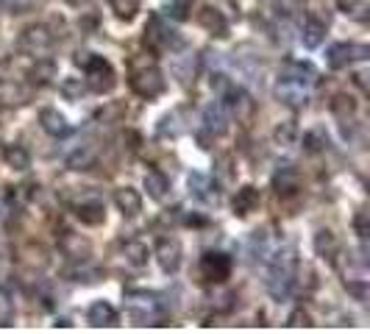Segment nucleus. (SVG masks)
I'll return each instance as SVG.
<instances>
[{"label": "nucleus", "instance_id": "nucleus-32", "mask_svg": "<svg viewBox=\"0 0 370 334\" xmlns=\"http://www.w3.org/2000/svg\"><path fill=\"white\" fill-rule=\"evenodd\" d=\"M109 6L120 20H131L140 11V0H109Z\"/></svg>", "mask_w": 370, "mask_h": 334}, {"label": "nucleus", "instance_id": "nucleus-34", "mask_svg": "<svg viewBox=\"0 0 370 334\" xmlns=\"http://www.w3.org/2000/svg\"><path fill=\"white\" fill-rule=\"evenodd\" d=\"M214 178L220 184H231L234 181V167H231V156H220L214 162Z\"/></svg>", "mask_w": 370, "mask_h": 334}, {"label": "nucleus", "instance_id": "nucleus-20", "mask_svg": "<svg viewBox=\"0 0 370 334\" xmlns=\"http://www.w3.org/2000/svg\"><path fill=\"white\" fill-rule=\"evenodd\" d=\"M259 209V190L257 187H242V190H237V195H234V212L237 215H251V212H257Z\"/></svg>", "mask_w": 370, "mask_h": 334}, {"label": "nucleus", "instance_id": "nucleus-2", "mask_svg": "<svg viewBox=\"0 0 370 334\" xmlns=\"http://www.w3.org/2000/svg\"><path fill=\"white\" fill-rule=\"evenodd\" d=\"M128 70H131V89L140 95V98H156L164 92V75L156 67V61L151 56L140 54L128 61Z\"/></svg>", "mask_w": 370, "mask_h": 334}, {"label": "nucleus", "instance_id": "nucleus-18", "mask_svg": "<svg viewBox=\"0 0 370 334\" xmlns=\"http://www.w3.org/2000/svg\"><path fill=\"white\" fill-rule=\"evenodd\" d=\"M204 123H206V131L214 134V137H223L228 131V114L220 104H209L206 111H204Z\"/></svg>", "mask_w": 370, "mask_h": 334}, {"label": "nucleus", "instance_id": "nucleus-12", "mask_svg": "<svg viewBox=\"0 0 370 334\" xmlns=\"http://www.w3.org/2000/svg\"><path fill=\"white\" fill-rule=\"evenodd\" d=\"M58 248H61V254L70 256L73 262H84V259H90V242H87L81 234L64 231L61 240H58Z\"/></svg>", "mask_w": 370, "mask_h": 334}, {"label": "nucleus", "instance_id": "nucleus-25", "mask_svg": "<svg viewBox=\"0 0 370 334\" xmlns=\"http://www.w3.org/2000/svg\"><path fill=\"white\" fill-rule=\"evenodd\" d=\"M123 256L131 268H145L148 265V245L140 242V240H131V242L123 245Z\"/></svg>", "mask_w": 370, "mask_h": 334}, {"label": "nucleus", "instance_id": "nucleus-39", "mask_svg": "<svg viewBox=\"0 0 370 334\" xmlns=\"http://www.w3.org/2000/svg\"><path fill=\"white\" fill-rule=\"evenodd\" d=\"M61 92H64L67 98H78V95H84V87H78L75 81H70V78H67V81L61 84Z\"/></svg>", "mask_w": 370, "mask_h": 334}, {"label": "nucleus", "instance_id": "nucleus-10", "mask_svg": "<svg viewBox=\"0 0 370 334\" xmlns=\"http://www.w3.org/2000/svg\"><path fill=\"white\" fill-rule=\"evenodd\" d=\"M201 273H204L206 281L223 284L226 278L231 276V256H226V254H220V251L204 254V259H201Z\"/></svg>", "mask_w": 370, "mask_h": 334}, {"label": "nucleus", "instance_id": "nucleus-41", "mask_svg": "<svg viewBox=\"0 0 370 334\" xmlns=\"http://www.w3.org/2000/svg\"><path fill=\"white\" fill-rule=\"evenodd\" d=\"M354 225H357V234H359L362 240H365V237H368V215H365V212H359Z\"/></svg>", "mask_w": 370, "mask_h": 334}, {"label": "nucleus", "instance_id": "nucleus-33", "mask_svg": "<svg viewBox=\"0 0 370 334\" xmlns=\"http://www.w3.org/2000/svg\"><path fill=\"white\" fill-rule=\"evenodd\" d=\"M28 75H31L34 84H48L53 75H56V67H53V61H37V67Z\"/></svg>", "mask_w": 370, "mask_h": 334}, {"label": "nucleus", "instance_id": "nucleus-14", "mask_svg": "<svg viewBox=\"0 0 370 334\" xmlns=\"http://www.w3.org/2000/svg\"><path fill=\"white\" fill-rule=\"evenodd\" d=\"M298 184H301V173L292 165H281L273 173V190L278 195H292L298 190Z\"/></svg>", "mask_w": 370, "mask_h": 334}, {"label": "nucleus", "instance_id": "nucleus-16", "mask_svg": "<svg viewBox=\"0 0 370 334\" xmlns=\"http://www.w3.org/2000/svg\"><path fill=\"white\" fill-rule=\"evenodd\" d=\"M198 23L214 34V37H226L228 34V20L223 17V11H217V8H211V6H204L201 11H198Z\"/></svg>", "mask_w": 370, "mask_h": 334}, {"label": "nucleus", "instance_id": "nucleus-19", "mask_svg": "<svg viewBox=\"0 0 370 334\" xmlns=\"http://www.w3.org/2000/svg\"><path fill=\"white\" fill-rule=\"evenodd\" d=\"M39 125H42L51 137H64V134L70 131L67 117H64L61 111H56V109H42L39 111Z\"/></svg>", "mask_w": 370, "mask_h": 334}, {"label": "nucleus", "instance_id": "nucleus-21", "mask_svg": "<svg viewBox=\"0 0 370 334\" xmlns=\"http://www.w3.org/2000/svg\"><path fill=\"white\" fill-rule=\"evenodd\" d=\"M190 192L198 198V201H206V204H211V201H217V192L211 190V178L209 175H204V173H190Z\"/></svg>", "mask_w": 370, "mask_h": 334}, {"label": "nucleus", "instance_id": "nucleus-29", "mask_svg": "<svg viewBox=\"0 0 370 334\" xmlns=\"http://www.w3.org/2000/svg\"><path fill=\"white\" fill-rule=\"evenodd\" d=\"M304 148H307L309 154L326 151V148H328V134H326V128H312V131H307V134H304Z\"/></svg>", "mask_w": 370, "mask_h": 334}, {"label": "nucleus", "instance_id": "nucleus-27", "mask_svg": "<svg viewBox=\"0 0 370 334\" xmlns=\"http://www.w3.org/2000/svg\"><path fill=\"white\" fill-rule=\"evenodd\" d=\"M3 156H6L8 167H14V170H28L31 167V156H28V151L23 145H8Z\"/></svg>", "mask_w": 370, "mask_h": 334}, {"label": "nucleus", "instance_id": "nucleus-4", "mask_svg": "<svg viewBox=\"0 0 370 334\" xmlns=\"http://www.w3.org/2000/svg\"><path fill=\"white\" fill-rule=\"evenodd\" d=\"M125 312L137 326H161V307L148 292H131L125 301Z\"/></svg>", "mask_w": 370, "mask_h": 334}, {"label": "nucleus", "instance_id": "nucleus-31", "mask_svg": "<svg viewBox=\"0 0 370 334\" xmlns=\"http://www.w3.org/2000/svg\"><path fill=\"white\" fill-rule=\"evenodd\" d=\"M11 323H14V301H11L8 290L0 287V329H6Z\"/></svg>", "mask_w": 370, "mask_h": 334}, {"label": "nucleus", "instance_id": "nucleus-36", "mask_svg": "<svg viewBox=\"0 0 370 334\" xmlns=\"http://www.w3.org/2000/svg\"><path fill=\"white\" fill-rule=\"evenodd\" d=\"M34 6V0H0V8L6 11H28Z\"/></svg>", "mask_w": 370, "mask_h": 334}, {"label": "nucleus", "instance_id": "nucleus-17", "mask_svg": "<svg viewBox=\"0 0 370 334\" xmlns=\"http://www.w3.org/2000/svg\"><path fill=\"white\" fill-rule=\"evenodd\" d=\"M75 218H78L81 223H87V225H98V223H104V221H106L104 204H101L98 198L81 201V204L75 206Z\"/></svg>", "mask_w": 370, "mask_h": 334}, {"label": "nucleus", "instance_id": "nucleus-28", "mask_svg": "<svg viewBox=\"0 0 370 334\" xmlns=\"http://www.w3.org/2000/svg\"><path fill=\"white\" fill-rule=\"evenodd\" d=\"M331 111H334V114H337V120L345 125V123H354L357 106H354V101H351V98H345V95H337V98H334V104H331Z\"/></svg>", "mask_w": 370, "mask_h": 334}, {"label": "nucleus", "instance_id": "nucleus-3", "mask_svg": "<svg viewBox=\"0 0 370 334\" xmlns=\"http://www.w3.org/2000/svg\"><path fill=\"white\" fill-rule=\"evenodd\" d=\"M84 70H87V84L92 92H111L114 84H117V75H114V67L106 61L104 56H92V54H78L75 58Z\"/></svg>", "mask_w": 370, "mask_h": 334}, {"label": "nucleus", "instance_id": "nucleus-40", "mask_svg": "<svg viewBox=\"0 0 370 334\" xmlns=\"http://www.w3.org/2000/svg\"><path fill=\"white\" fill-rule=\"evenodd\" d=\"M292 131H295V128H292L290 123H287L284 128L278 125V128H276V140H278V142H290V140H292Z\"/></svg>", "mask_w": 370, "mask_h": 334}, {"label": "nucleus", "instance_id": "nucleus-24", "mask_svg": "<svg viewBox=\"0 0 370 334\" xmlns=\"http://www.w3.org/2000/svg\"><path fill=\"white\" fill-rule=\"evenodd\" d=\"M145 190H148V195L154 201H161L167 195V190H170V181H167V175L161 170H148L145 173Z\"/></svg>", "mask_w": 370, "mask_h": 334}, {"label": "nucleus", "instance_id": "nucleus-9", "mask_svg": "<svg viewBox=\"0 0 370 334\" xmlns=\"http://www.w3.org/2000/svg\"><path fill=\"white\" fill-rule=\"evenodd\" d=\"M368 54L370 51L365 45H357V42H337V45L328 48V67H331V70H343V67H348V64H354V61L368 58Z\"/></svg>", "mask_w": 370, "mask_h": 334}, {"label": "nucleus", "instance_id": "nucleus-37", "mask_svg": "<svg viewBox=\"0 0 370 334\" xmlns=\"http://www.w3.org/2000/svg\"><path fill=\"white\" fill-rule=\"evenodd\" d=\"M251 254H254V256L267 254V237H264L262 231H257V234L251 237Z\"/></svg>", "mask_w": 370, "mask_h": 334}, {"label": "nucleus", "instance_id": "nucleus-23", "mask_svg": "<svg viewBox=\"0 0 370 334\" xmlns=\"http://www.w3.org/2000/svg\"><path fill=\"white\" fill-rule=\"evenodd\" d=\"M301 39H304V45H307V48H317V45L326 39V23H323V20H317V17H309V20L304 23Z\"/></svg>", "mask_w": 370, "mask_h": 334}, {"label": "nucleus", "instance_id": "nucleus-7", "mask_svg": "<svg viewBox=\"0 0 370 334\" xmlns=\"http://www.w3.org/2000/svg\"><path fill=\"white\" fill-rule=\"evenodd\" d=\"M223 89H226V106H228V111L240 123H251L254 114H257V101L242 87H223Z\"/></svg>", "mask_w": 370, "mask_h": 334}, {"label": "nucleus", "instance_id": "nucleus-35", "mask_svg": "<svg viewBox=\"0 0 370 334\" xmlns=\"http://www.w3.org/2000/svg\"><path fill=\"white\" fill-rule=\"evenodd\" d=\"M287 323H290L292 329H301V326L307 329V326H312V318H309V315H307L304 309H295V312H292V315L287 318Z\"/></svg>", "mask_w": 370, "mask_h": 334}, {"label": "nucleus", "instance_id": "nucleus-8", "mask_svg": "<svg viewBox=\"0 0 370 334\" xmlns=\"http://www.w3.org/2000/svg\"><path fill=\"white\" fill-rule=\"evenodd\" d=\"M276 95H278L281 104H287V106H292V109H301V106H307V101H309V84L281 75L278 84H276Z\"/></svg>", "mask_w": 370, "mask_h": 334}, {"label": "nucleus", "instance_id": "nucleus-15", "mask_svg": "<svg viewBox=\"0 0 370 334\" xmlns=\"http://www.w3.org/2000/svg\"><path fill=\"white\" fill-rule=\"evenodd\" d=\"M114 204H117V209H120L125 218H134V215L142 212V195H140L134 187H120V190L114 192Z\"/></svg>", "mask_w": 370, "mask_h": 334}, {"label": "nucleus", "instance_id": "nucleus-26", "mask_svg": "<svg viewBox=\"0 0 370 334\" xmlns=\"http://www.w3.org/2000/svg\"><path fill=\"white\" fill-rule=\"evenodd\" d=\"M337 237L328 231V228H320L315 234V251L320 256H328V259H334V254H337Z\"/></svg>", "mask_w": 370, "mask_h": 334}, {"label": "nucleus", "instance_id": "nucleus-5", "mask_svg": "<svg viewBox=\"0 0 370 334\" xmlns=\"http://www.w3.org/2000/svg\"><path fill=\"white\" fill-rule=\"evenodd\" d=\"M17 48L28 56H45L53 48V34L45 25H28L17 39Z\"/></svg>", "mask_w": 370, "mask_h": 334}, {"label": "nucleus", "instance_id": "nucleus-30", "mask_svg": "<svg viewBox=\"0 0 370 334\" xmlns=\"http://www.w3.org/2000/svg\"><path fill=\"white\" fill-rule=\"evenodd\" d=\"M95 162V148L92 145H81L75 154H70V159H67V165L73 167V170H87V167H92Z\"/></svg>", "mask_w": 370, "mask_h": 334}, {"label": "nucleus", "instance_id": "nucleus-11", "mask_svg": "<svg viewBox=\"0 0 370 334\" xmlns=\"http://www.w3.org/2000/svg\"><path fill=\"white\" fill-rule=\"evenodd\" d=\"M156 262L164 273H175L178 265H181V245L178 240H170V237H161L156 242Z\"/></svg>", "mask_w": 370, "mask_h": 334}, {"label": "nucleus", "instance_id": "nucleus-42", "mask_svg": "<svg viewBox=\"0 0 370 334\" xmlns=\"http://www.w3.org/2000/svg\"><path fill=\"white\" fill-rule=\"evenodd\" d=\"M295 6H298V0H276L278 14H292V11H295Z\"/></svg>", "mask_w": 370, "mask_h": 334}, {"label": "nucleus", "instance_id": "nucleus-22", "mask_svg": "<svg viewBox=\"0 0 370 334\" xmlns=\"http://www.w3.org/2000/svg\"><path fill=\"white\" fill-rule=\"evenodd\" d=\"M284 78H295V81H304V84H312L317 78L315 67L307 64V61H287L284 70H281Z\"/></svg>", "mask_w": 370, "mask_h": 334}, {"label": "nucleus", "instance_id": "nucleus-6", "mask_svg": "<svg viewBox=\"0 0 370 334\" xmlns=\"http://www.w3.org/2000/svg\"><path fill=\"white\" fill-rule=\"evenodd\" d=\"M145 45H151L154 51H164V48H181L184 42H181V37L170 25H164L161 17L154 14L151 23L145 25Z\"/></svg>", "mask_w": 370, "mask_h": 334}, {"label": "nucleus", "instance_id": "nucleus-13", "mask_svg": "<svg viewBox=\"0 0 370 334\" xmlns=\"http://www.w3.org/2000/svg\"><path fill=\"white\" fill-rule=\"evenodd\" d=\"M87 321L95 329H111V326H117V309L109 301H95L87 312Z\"/></svg>", "mask_w": 370, "mask_h": 334}, {"label": "nucleus", "instance_id": "nucleus-1", "mask_svg": "<svg viewBox=\"0 0 370 334\" xmlns=\"http://www.w3.org/2000/svg\"><path fill=\"white\" fill-rule=\"evenodd\" d=\"M295 273H298V256H295V248H281L273 262H270V271H267V292L276 298V301H284L295 284Z\"/></svg>", "mask_w": 370, "mask_h": 334}, {"label": "nucleus", "instance_id": "nucleus-38", "mask_svg": "<svg viewBox=\"0 0 370 334\" xmlns=\"http://www.w3.org/2000/svg\"><path fill=\"white\" fill-rule=\"evenodd\" d=\"M187 6H190V0H167V11L173 17H187Z\"/></svg>", "mask_w": 370, "mask_h": 334}]
</instances>
